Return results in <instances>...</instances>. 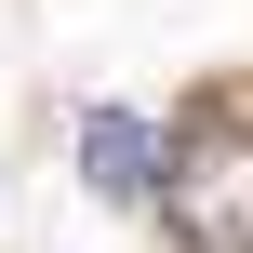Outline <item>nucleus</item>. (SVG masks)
Returning <instances> with one entry per match:
<instances>
[{"instance_id": "1", "label": "nucleus", "mask_w": 253, "mask_h": 253, "mask_svg": "<svg viewBox=\"0 0 253 253\" xmlns=\"http://www.w3.org/2000/svg\"><path fill=\"white\" fill-rule=\"evenodd\" d=\"M147 200L173 213L187 253H253V133L200 120L187 147H160V187H147Z\"/></svg>"}, {"instance_id": "2", "label": "nucleus", "mask_w": 253, "mask_h": 253, "mask_svg": "<svg viewBox=\"0 0 253 253\" xmlns=\"http://www.w3.org/2000/svg\"><path fill=\"white\" fill-rule=\"evenodd\" d=\"M80 173H93V200H147V187H160V133H147L133 107H93V120H80Z\"/></svg>"}]
</instances>
